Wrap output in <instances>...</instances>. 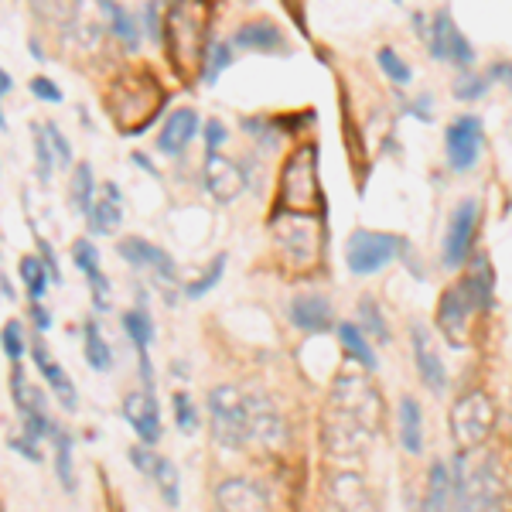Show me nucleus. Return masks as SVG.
<instances>
[{"mask_svg":"<svg viewBox=\"0 0 512 512\" xmlns=\"http://www.w3.org/2000/svg\"><path fill=\"white\" fill-rule=\"evenodd\" d=\"M400 444L410 454L424 451V414H420L414 396H403L400 400Z\"/></svg>","mask_w":512,"mask_h":512,"instance_id":"obj_26","label":"nucleus"},{"mask_svg":"<svg viewBox=\"0 0 512 512\" xmlns=\"http://www.w3.org/2000/svg\"><path fill=\"white\" fill-rule=\"evenodd\" d=\"M0 287H4V301H14V287H11V280H0Z\"/></svg>","mask_w":512,"mask_h":512,"instance_id":"obj_54","label":"nucleus"},{"mask_svg":"<svg viewBox=\"0 0 512 512\" xmlns=\"http://www.w3.org/2000/svg\"><path fill=\"white\" fill-rule=\"evenodd\" d=\"M332 502L342 509H369V492H366V482L352 472H342V475H332Z\"/></svg>","mask_w":512,"mask_h":512,"instance_id":"obj_27","label":"nucleus"},{"mask_svg":"<svg viewBox=\"0 0 512 512\" xmlns=\"http://www.w3.org/2000/svg\"><path fill=\"white\" fill-rule=\"evenodd\" d=\"M451 485H454V506L458 509H495L506 499L499 468L485 454L461 451L451 468Z\"/></svg>","mask_w":512,"mask_h":512,"instance_id":"obj_3","label":"nucleus"},{"mask_svg":"<svg viewBox=\"0 0 512 512\" xmlns=\"http://www.w3.org/2000/svg\"><path fill=\"white\" fill-rule=\"evenodd\" d=\"M11 89H14L11 72H0V93H4V96H11Z\"/></svg>","mask_w":512,"mask_h":512,"instance_id":"obj_52","label":"nucleus"},{"mask_svg":"<svg viewBox=\"0 0 512 512\" xmlns=\"http://www.w3.org/2000/svg\"><path fill=\"white\" fill-rule=\"evenodd\" d=\"M55 147H52V140H48V130L41 127H35V168H38V181L41 185H48L52 181V168H55Z\"/></svg>","mask_w":512,"mask_h":512,"instance_id":"obj_36","label":"nucleus"},{"mask_svg":"<svg viewBox=\"0 0 512 512\" xmlns=\"http://www.w3.org/2000/svg\"><path fill=\"white\" fill-rule=\"evenodd\" d=\"M86 362L96 369V373L113 369V352H110V345H106V338L99 332L96 321H86Z\"/></svg>","mask_w":512,"mask_h":512,"instance_id":"obj_31","label":"nucleus"},{"mask_svg":"<svg viewBox=\"0 0 512 512\" xmlns=\"http://www.w3.org/2000/svg\"><path fill=\"white\" fill-rule=\"evenodd\" d=\"M376 62H379V69L386 72V79L396 82V86H407V82H410V65L403 62L393 48H383V52L376 55Z\"/></svg>","mask_w":512,"mask_h":512,"instance_id":"obj_38","label":"nucleus"},{"mask_svg":"<svg viewBox=\"0 0 512 512\" xmlns=\"http://www.w3.org/2000/svg\"><path fill=\"white\" fill-rule=\"evenodd\" d=\"M134 161H137V164H140V168H144V171H151V175H158V168H154V164L147 161V158H140V154H134Z\"/></svg>","mask_w":512,"mask_h":512,"instance_id":"obj_53","label":"nucleus"},{"mask_svg":"<svg viewBox=\"0 0 512 512\" xmlns=\"http://www.w3.org/2000/svg\"><path fill=\"white\" fill-rule=\"evenodd\" d=\"M93 192H96L93 168H89V164H76V171H72V202H76V209L82 216L93 209V202H96Z\"/></svg>","mask_w":512,"mask_h":512,"instance_id":"obj_34","label":"nucleus"},{"mask_svg":"<svg viewBox=\"0 0 512 512\" xmlns=\"http://www.w3.org/2000/svg\"><path fill=\"white\" fill-rule=\"evenodd\" d=\"M4 352H7V359H14V362L24 355V335H21V325L14 318L4 325Z\"/></svg>","mask_w":512,"mask_h":512,"instance_id":"obj_44","label":"nucleus"},{"mask_svg":"<svg viewBox=\"0 0 512 512\" xmlns=\"http://www.w3.org/2000/svg\"><path fill=\"white\" fill-rule=\"evenodd\" d=\"M123 420L137 431V437L144 444H158L161 441V414H158V400L154 390L144 393H130L123 400Z\"/></svg>","mask_w":512,"mask_h":512,"instance_id":"obj_15","label":"nucleus"},{"mask_svg":"<svg viewBox=\"0 0 512 512\" xmlns=\"http://www.w3.org/2000/svg\"><path fill=\"white\" fill-rule=\"evenodd\" d=\"M86 219H89V229H93L96 236L113 233V229L120 226V219H123V202L106 195V202H93V209L86 212Z\"/></svg>","mask_w":512,"mask_h":512,"instance_id":"obj_29","label":"nucleus"},{"mask_svg":"<svg viewBox=\"0 0 512 512\" xmlns=\"http://www.w3.org/2000/svg\"><path fill=\"white\" fill-rule=\"evenodd\" d=\"M117 253L130 263V267H144V270H154L161 280H175V263H171V256L164 253L161 246H151L147 239H137V236L120 239Z\"/></svg>","mask_w":512,"mask_h":512,"instance_id":"obj_18","label":"nucleus"},{"mask_svg":"<svg viewBox=\"0 0 512 512\" xmlns=\"http://www.w3.org/2000/svg\"><path fill=\"white\" fill-rule=\"evenodd\" d=\"M209 407V431L212 441L222 448H246L253 444L250 434V396L239 393L236 386H216L205 400Z\"/></svg>","mask_w":512,"mask_h":512,"instance_id":"obj_6","label":"nucleus"},{"mask_svg":"<svg viewBox=\"0 0 512 512\" xmlns=\"http://www.w3.org/2000/svg\"><path fill=\"white\" fill-rule=\"evenodd\" d=\"M216 506L219 509H239V512H256L267 509L270 499L267 492L260 489L250 478H226V482L216 489Z\"/></svg>","mask_w":512,"mask_h":512,"instance_id":"obj_21","label":"nucleus"},{"mask_svg":"<svg viewBox=\"0 0 512 512\" xmlns=\"http://www.w3.org/2000/svg\"><path fill=\"white\" fill-rule=\"evenodd\" d=\"M52 441H55V472H59L62 489L72 492V489H76V475H72V437L55 427Z\"/></svg>","mask_w":512,"mask_h":512,"instance_id":"obj_32","label":"nucleus"},{"mask_svg":"<svg viewBox=\"0 0 512 512\" xmlns=\"http://www.w3.org/2000/svg\"><path fill=\"white\" fill-rule=\"evenodd\" d=\"M151 448V444H147ZM147 448H130V461L140 468L144 475H151V482H158V489H161V499L168 502V506H178V472H175V465L171 461H164L158 458L154 451H147Z\"/></svg>","mask_w":512,"mask_h":512,"instance_id":"obj_19","label":"nucleus"},{"mask_svg":"<svg viewBox=\"0 0 512 512\" xmlns=\"http://www.w3.org/2000/svg\"><path fill=\"white\" fill-rule=\"evenodd\" d=\"M379 424H383V400L379 390L362 373H342L332 383L328 407L321 417V441L332 461H359L373 448Z\"/></svg>","mask_w":512,"mask_h":512,"instance_id":"obj_1","label":"nucleus"},{"mask_svg":"<svg viewBox=\"0 0 512 512\" xmlns=\"http://www.w3.org/2000/svg\"><path fill=\"white\" fill-rule=\"evenodd\" d=\"M45 130H48V140H52V147H55V158H59L62 164H69L72 161V144L62 137V130L55 127V123H45Z\"/></svg>","mask_w":512,"mask_h":512,"instance_id":"obj_46","label":"nucleus"},{"mask_svg":"<svg viewBox=\"0 0 512 512\" xmlns=\"http://www.w3.org/2000/svg\"><path fill=\"white\" fill-rule=\"evenodd\" d=\"M287 315H291V325L301 328V332H328L332 328V304H328V297L321 294H301L291 301V308H287Z\"/></svg>","mask_w":512,"mask_h":512,"instance_id":"obj_20","label":"nucleus"},{"mask_svg":"<svg viewBox=\"0 0 512 512\" xmlns=\"http://www.w3.org/2000/svg\"><path fill=\"white\" fill-rule=\"evenodd\" d=\"M495 427V407L482 390L465 393L461 400H454L451 407V437L458 444V451H475L489 441Z\"/></svg>","mask_w":512,"mask_h":512,"instance_id":"obj_8","label":"nucleus"},{"mask_svg":"<svg viewBox=\"0 0 512 512\" xmlns=\"http://www.w3.org/2000/svg\"><path fill=\"white\" fill-rule=\"evenodd\" d=\"M21 277H24V287H28L31 301H41L45 291H48V280H52V270L45 267V260L24 256V260H21Z\"/></svg>","mask_w":512,"mask_h":512,"instance_id":"obj_33","label":"nucleus"},{"mask_svg":"<svg viewBox=\"0 0 512 512\" xmlns=\"http://www.w3.org/2000/svg\"><path fill=\"white\" fill-rule=\"evenodd\" d=\"M222 270H226V253H219V256H216V260H212V263H209V270H205V274H202V277H198V280H192V284H188V287H185V294H188V297H205V294H209V291H212V287H216V284H219Z\"/></svg>","mask_w":512,"mask_h":512,"instance_id":"obj_37","label":"nucleus"},{"mask_svg":"<svg viewBox=\"0 0 512 512\" xmlns=\"http://www.w3.org/2000/svg\"><path fill=\"white\" fill-rule=\"evenodd\" d=\"M233 62V45H212V52H209V62H205V82H216L219 79V72L226 69V65Z\"/></svg>","mask_w":512,"mask_h":512,"instance_id":"obj_42","label":"nucleus"},{"mask_svg":"<svg viewBox=\"0 0 512 512\" xmlns=\"http://www.w3.org/2000/svg\"><path fill=\"white\" fill-rule=\"evenodd\" d=\"M448 144V164L451 171H472L482 158V120L478 117H458L444 130Z\"/></svg>","mask_w":512,"mask_h":512,"instance_id":"obj_12","label":"nucleus"},{"mask_svg":"<svg viewBox=\"0 0 512 512\" xmlns=\"http://www.w3.org/2000/svg\"><path fill=\"white\" fill-rule=\"evenodd\" d=\"M427 41H431V55L434 59H448L454 65H472L475 48L468 45V38L458 31V24L451 21V14H437L431 31H427Z\"/></svg>","mask_w":512,"mask_h":512,"instance_id":"obj_14","label":"nucleus"},{"mask_svg":"<svg viewBox=\"0 0 512 512\" xmlns=\"http://www.w3.org/2000/svg\"><path fill=\"white\" fill-rule=\"evenodd\" d=\"M31 93H35L38 99H45V103H62V89L55 86L52 79H45V76L31 79Z\"/></svg>","mask_w":512,"mask_h":512,"instance_id":"obj_45","label":"nucleus"},{"mask_svg":"<svg viewBox=\"0 0 512 512\" xmlns=\"http://www.w3.org/2000/svg\"><path fill=\"white\" fill-rule=\"evenodd\" d=\"M250 434L253 444H260V448H280L284 444L287 427L267 396H250Z\"/></svg>","mask_w":512,"mask_h":512,"instance_id":"obj_17","label":"nucleus"},{"mask_svg":"<svg viewBox=\"0 0 512 512\" xmlns=\"http://www.w3.org/2000/svg\"><path fill=\"white\" fill-rule=\"evenodd\" d=\"M113 35L123 41V48H137V24L123 7H117V18H113Z\"/></svg>","mask_w":512,"mask_h":512,"instance_id":"obj_43","label":"nucleus"},{"mask_svg":"<svg viewBox=\"0 0 512 512\" xmlns=\"http://www.w3.org/2000/svg\"><path fill=\"white\" fill-rule=\"evenodd\" d=\"M31 318H35L38 332H48V328H52V318H48V311L41 308V301H35V308H31Z\"/></svg>","mask_w":512,"mask_h":512,"instance_id":"obj_51","label":"nucleus"},{"mask_svg":"<svg viewBox=\"0 0 512 512\" xmlns=\"http://www.w3.org/2000/svg\"><path fill=\"white\" fill-rule=\"evenodd\" d=\"M31 352H35V362H38L41 376H45V383L55 390V396H59L62 407L65 410H76V386H72V379L65 376V369L59 366V362L48 359V352H45V345H41V342L31 345Z\"/></svg>","mask_w":512,"mask_h":512,"instance_id":"obj_25","label":"nucleus"},{"mask_svg":"<svg viewBox=\"0 0 512 512\" xmlns=\"http://www.w3.org/2000/svg\"><path fill=\"white\" fill-rule=\"evenodd\" d=\"M38 253H41V260H45V267L52 270V280L59 284V280H62V274H59V260H55V250H52V246H48L41 236H38Z\"/></svg>","mask_w":512,"mask_h":512,"instance_id":"obj_48","label":"nucleus"},{"mask_svg":"<svg viewBox=\"0 0 512 512\" xmlns=\"http://www.w3.org/2000/svg\"><path fill=\"white\" fill-rule=\"evenodd\" d=\"M410 342H414V362H417V373H420V379H424V386L434 393H444V386H448V373H444V362H441V355H437L427 328L424 325L410 328Z\"/></svg>","mask_w":512,"mask_h":512,"instance_id":"obj_16","label":"nucleus"},{"mask_svg":"<svg viewBox=\"0 0 512 512\" xmlns=\"http://www.w3.org/2000/svg\"><path fill=\"white\" fill-rule=\"evenodd\" d=\"M123 332L130 335L137 352H147V345L154 342V325L144 311H127V315H123Z\"/></svg>","mask_w":512,"mask_h":512,"instance_id":"obj_35","label":"nucleus"},{"mask_svg":"<svg viewBox=\"0 0 512 512\" xmlns=\"http://www.w3.org/2000/svg\"><path fill=\"white\" fill-rule=\"evenodd\" d=\"M454 502V485H451V472L448 465L434 461L431 465V478H427V499H424V509H444Z\"/></svg>","mask_w":512,"mask_h":512,"instance_id":"obj_28","label":"nucleus"},{"mask_svg":"<svg viewBox=\"0 0 512 512\" xmlns=\"http://www.w3.org/2000/svg\"><path fill=\"white\" fill-rule=\"evenodd\" d=\"M205 31H209V7L205 0H175L168 14V48L171 59L181 69L209 62L212 45H205Z\"/></svg>","mask_w":512,"mask_h":512,"instance_id":"obj_5","label":"nucleus"},{"mask_svg":"<svg viewBox=\"0 0 512 512\" xmlns=\"http://www.w3.org/2000/svg\"><path fill=\"white\" fill-rule=\"evenodd\" d=\"M403 250V239L390 233H355L349 239V250H345V263H349L352 274L366 277L383 270L396 253Z\"/></svg>","mask_w":512,"mask_h":512,"instance_id":"obj_10","label":"nucleus"},{"mask_svg":"<svg viewBox=\"0 0 512 512\" xmlns=\"http://www.w3.org/2000/svg\"><path fill=\"white\" fill-rule=\"evenodd\" d=\"M110 96H127V103H110V113L113 120L120 123L123 134H140L164 106V93L158 86V79L144 69H130L113 82Z\"/></svg>","mask_w":512,"mask_h":512,"instance_id":"obj_4","label":"nucleus"},{"mask_svg":"<svg viewBox=\"0 0 512 512\" xmlns=\"http://www.w3.org/2000/svg\"><path fill=\"white\" fill-rule=\"evenodd\" d=\"M359 315H362L366 328L379 338V342H386V338H390V332H386V321H383V315H379L373 297H362V301H359Z\"/></svg>","mask_w":512,"mask_h":512,"instance_id":"obj_39","label":"nucleus"},{"mask_svg":"<svg viewBox=\"0 0 512 512\" xmlns=\"http://www.w3.org/2000/svg\"><path fill=\"white\" fill-rule=\"evenodd\" d=\"M492 79L506 82L509 93H512V62H495V65H492Z\"/></svg>","mask_w":512,"mask_h":512,"instance_id":"obj_50","label":"nucleus"},{"mask_svg":"<svg viewBox=\"0 0 512 512\" xmlns=\"http://www.w3.org/2000/svg\"><path fill=\"white\" fill-rule=\"evenodd\" d=\"M233 45L246 52H284V35L274 21H250L236 31Z\"/></svg>","mask_w":512,"mask_h":512,"instance_id":"obj_24","label":"nucleus"},{"mask_svg":"<svg viewBox=\"0 0 512 512\" xmlns=\"http://www.w3.org/2000/svg\"><path fill=\"white\" fill-rule=\"evenodd\" d=\"M7 448H11V451H21L28 461H41L38 441H35V437H28V434H24V437H11V441H7Z\"/></svg>","mask_w":512,"mask_h":512,"instance_id":"obj_47","label":"nucleus"},{"mask_svg":"<svg viewBox=\"0 0 512 512\" xmlns=\"http://www.w3.org/2000/svg\"><path fill=\"white\" fill-rule=\"evenodd\" d=\"M489 304H492V270L489 260L478 256L472 274L448 287V294L437 304V325H441L444 338H448L454 349H465L468 332H472V318L482 308H489Z\"/></svg>","mask_w":512,"mask_h":512,"instance_id":"obj_2","label":"nucleus"},{"mask_svg":"<svg viewBox=\"0 0 512 512\" xmlns=\"http://www.w3.org/2000/svg\"><path fill=\"white\" fill-rule=\"evenodd\" d=\"M485 89H489V79L475 76V72H461L458 82H454V96L465 99V103H468V99H478Z\"/></svg>","mask_w":512,"mask_h":512,"instance_id":"obj_41","label":"nucleus"},{"mask_svg":"<svg viewBox=\"0 0 512 512\" xmlns=\"http://www.w3.org/2000/svg\"><path fill=\"white\" fill-rule=\"evenodd\" d=\"M175 420H178V427L185 434H195L198 410H195V403H192V396H188V393H175Z\"/></svg>","mask_w":512,"mask_h":512,"instance_id":"obj_40","label":"nucleus"},{"mask_svg":"<svg viewBox=\"0 0 512 512\" xmlns=\"http://www.w3.org/2000/svg\"><path fill=\"white\" fill-rule=\"evenodd\" d=\"M338 338H342L345 352H349L352 359H359L362 366L369 369V373H373V369L379 366V362H376V352H373V345L366 342V335H362L355 325H349V321H342V325H338Z\"/></svg>","mask_w":512,"mask_h":512,"instance_id":"obj_30","label":"nucleus"},{"mask_svg":"<svg viewBox=\"0 0 512 512\" xmlns=\"http://www.w3.org/2000/svg\"><path fill=\"white\" fill-rule=\"evenodd\" d=\"M318 205V147L304 144L284 164V175H280V209L291 212V216H308Z\"/></svg>","mask_w":512,"mask_h":512,"instance_id":"obj_7","label":"nucleus"},{"mask_svg":"<svg viewBox=\"0 0 512 512\" xmlns=\"http://www.w3.org/2000/svg\"><path fill=\"white\" fill-rule=\"evenodd\" d=\"M396 4H400V0H396Z\"/></svg>","mask_w":512,"mask_h":512,"instance_id":"obj_55","label":"nucleus"},{"mask_svg":"<svg viewBox=\"0 0 512 512\" xmlns=\"http://www.w3.org/2000/svg\"><path fill=\"white\" fill-rule=\"evenodd\" d=\"M202 185L216 202L229 205L246 192V171H243V164L226 158L219 147H209L202 161Z\"/></svg>","mask_w":512,"mask_h":512,"instance_id":"obj_11","label":"nucleus"},{"mask_svg":"<svg viewBox=\"0 0 512 512\" xmlns=\"http://www.w3.org/2000/svg\"><path fill=\"white\" fill-rule=\"evenodd\" d=\"M475 229H478V202L465 198V202L454 209V216L448 222V236H444V267H461L472 253L475 243Z\"/></svg>","mask_w":512,"mask_h":512,"instance_id":"obj_13","label":"nucleus"},{"mask_svg":"<svg viewBox=\"0 0 512 512\" xmlns=\"http://www.w3.org/2000/svg\"><path fill=\"white\" fill-rule=\"evenodd\" d=\"M195 134H198V113L195 110H175L158 134V151L178 158V154L192 144Z\"/></svg>","mask_w":512,"mask_h":512,"instance_id":"obj_23","label":"nucleus"},{"mask_svg":"<svg viewBox=\"0 0 512 512\" xmlns=\"http://www.w3.org/2000/svg\"><path fill=\"white\" fill-rule=\"evenodd\" d=\"M205 140H209V147H219L222 140H226V127H222L219 120H209L205 123Z\"/></svg>","mask_w":512,"mask_h":512,"instance_id":"obj_49","label":"nucleus"},{"mask_svg":"<svg viewBox=\"0 0 512 512\" xmlns=\"http://www.w3.org/2000/svg\"><path fill=\"white\" fill-rule=\"evenodd\" d=\"M117 0H72V35H76L79 48L96 52L113 35V18H117Z\"/></svg>","mask_w":512,"mask_h":512,"instance_id":"obj_9","label":"nucleus"},{"mask_svg":"<svg viewBox=\"0 0 512 512\" xmlns=\"http://www.w3.org/2000/svg\"><path fill=\"white\" fill-rule=\"evenodd\" d=\"M72 260H76V267L89 280V291H93V304H96L99 311H106V308H110V280H106L103 267H99L96 246L89 243V239H79V243L72 246Z\"/></svg>","mask_w":512,"mask_h":512,"instance_id":"obj_22","label":"nucleus"}]
</instances>
